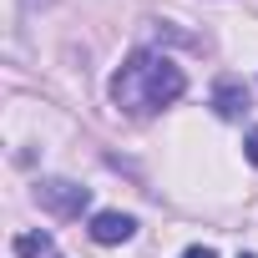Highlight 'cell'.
Masks as SVG:
<instances>
[{
	"mask_svg": "<svg viewBox=\"0 0 258 258\" xmlns=\"http://www.w3.org/2000/svg\"><path fill=\"white\" fill-rule=\"evenodd\" d=\"M187 91V76L172 56L162 51H132L126 56V66L111 76V101L121 111H132V116H147V111H162L172 106L177 96Z\"/></svg>",
	"mask_w": 258,
	"mask_h": 258,
	"instance_id": "6da1fadb",
	"label": "cell"
},
{
	"mask_svg": "<svg viewBox=\"0 0 258 258\" xmlns=\"http://www.w3.org/2000/svg\"><path fill=\"white\" fill-rule=\"evenodd\" d=\"M36 203L56 218H81V208L91 203V192L81 182H66V177H51V182H36Z\"/></svg>",
	"mask_w": 258,
	"mask_h": 258,
	"instance_id": "7a4b0ae2",
	"label": "cell"
},
{
	"mask_svg": "<svg viewBox=\"0 0 258 258\" xmlns=\"http://www.w3.org/2000/svg\"><path fill=\"white\" fill-rule=\"evenodd\" d=\"M132 233H137V223L126 218V213H96L91 218V238L96 243H126Z\"/></svg>",
	"mask_w": 258,
	"mask_h": 258,
	"instance_id": "3957f363",
	"label": "cell"
},
{
	"mask_svg": "<svg viewBox=\"0 0 258 258\" xmlns=\"http://www.w3.org/2000/svg\"><path fill=\"white\" fill-rule=\"evenodd\" d=\"M213 106H218V116L238 121V116L248 111V91H243L238 81H218V91H213Z\"/></svg>",
	"mask_w": 258,
	"mask_h": 258,
	"instance_id": "277c9868",
	"label": "cell"
},
{
	"mask_svg": "<svg viewBox=\"0 0 258 258\" xmlns=\"http://www.w3.org/2000/svg\"><path fill=\"white\" fill-rule=\"evenodd\" d=\"M51 253V233H26L16 238V258H46Z\"/></svg>",
	"mask_w": 258,
	"mask_h": 258,
	"instance_id": "5b68a950",
	"label": "cell"
},
{
	"mask_svg": "<svg viewBox=\"0 0 258 258\" xmlns=\"http://www.w3.org/2000/svg\"><path fill=\"white\" fill-rule=\"evenodd\" d=\"M248 162L258 167V126H253V137H248Z\"/></svg>",
	"mask_w": 258,
	"mask_h": 258,
	"instance_id": "8992f818",
	"label": "cell"
},
{
	"mask_svg": "<svg viewBox=\"0 0 258 258\" xmlns=\"http://www.w3.org/2000/svg\"><path fill=\"white\" fill-rule=\"evenodd\" d=\"M182 258H218V253H213V248H187Z\"/></svg>",
	"mask_w": 258,
	"mask_h": 258,
	"instance_id": "52a82bcc",
	"label": "cell"
},
{
	"mask_svg": "<svg viewBox=\"0 0 258 258\" xmlns=\"http://www.w3.org/2000/svg\"><path fill=\"white\" fill-rule=\"evenodd\" d=\"M243 258H248V253H243Z\"/></svg>",
	"mask_w": 258,
	"mask_h": 258,
	"instance_id": "ba28073f",
	"label": "cell"
}]
</instances>
